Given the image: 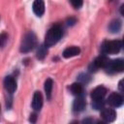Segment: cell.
Instances as JSON below:
<instances>
[{"label": "cell", "mask_w": 124, "mask_h": 124, "mask_svg": "<svg viewBox=\"0 0 124 124\" xmlns=\"http://www.w3.org/2000/svg\"><path fill=\"white\" fill-rule=\"evenodd\" d=\"M107 94V89L104 86H98L94 88L91 92V98L94 100H102Z\"/></svg>", "instance_id": "10"}, {"label": "cell", "mask_w": 124, "mask_h": 124, "mask_svg": "<svg viewBox=\"0 0 124 124\" xmlns=\"http://www.w3.org/2000/svg\"><path fill=\"white\" fill-rule=\"evenodd\" d=\"M70 91L72 92V94L76 95V96H80L83 92V87L82 84L79 82H75L70 86Z\"/></svg>", "instance_id": "14"}, {"label": "cell", "mask_w": 124, "mask_h": 124, "mask_svg": "<svg viewBox=\"0 0 124 124\" xmlns=\"http://www.w3.org/2000/svg\"><path fill=\"white\" fill-rule=\"evenodd\" d=\"M46 53H47L46 46L45 45H41V46H39L38 50H37V58L40 59V60H42V59H44V58L46 57Z\"/></svg>", "instance_id": "17"}, {"label": "cell", "mask_w": 124, "mask_h": 124, "mask_svg": "<svg viewBox=\"0 0 124 124\" xmlns=\"http://www.w3.org/2000/svg\"><path fill=\"white\" fill-rule=\"evenodd\" d=\"M108 29L111 33H117L120 31L121 29V21L119 19H114L112 20L109 25H108Z\"/></svg>", "instance_id": "15"}, {"label": "cell", "mask_w": 124, "mask_h": 124, "mask_svg": "<svg viewBox=\"0 0 124 124\" xmlns=\"http://www.w3.org/2000/svg\"><path fill=\"white\" fill-rule=\"evenodd\" d=\"M0 110H1V109H0Z\"/></svg>", "instance_id": "28"}, {"label": "cell", "mask_w": 124, "mask_h": 124, "mask_svg": "<svg viewBox=\"0 0 124 124\" xmlns=\"http://www.w3.org/2000/svg\"><path fill=\"white\" fill-rule=\"evenodd\" d=\"M4 87L10 94L14 93L16 89V82L15 78L11 76L6 77L4 79Z\"/></svg>", "instance_id": "8"}, {"label": "cell", "mask_w": 124, "mask_h": 124, "mask_svg": "<svg viewBox=\"0 0 124 124\" xmlns=\"http://www.w3.org/2000/svg\"><path fill=\"white\" fill-rule=\"evenodd\" d=\"M85 108V101L82 97H78L75 101H74V104H73V109L74 111L76 112H79V111H82Z\"/></svg>", "instance_id": "12"}, {"label": "cell", "mask_w": 124, "mask_h": 124, "mask_svg": "<svg viewBox=\"0 0 124 124\" xmlns=\"http://www.w3.org/2000/svg\"><path fill=\"white\" fill-rule=\"evenodd\" d=\"M122 47V42L119 40L105 42L102 45V52L104 54H112L120 51Z\"/></svg>", "instance_id": "3"}, {"label": "cell", "mask_w": 124, "mask_h": 124, "mask_svg": "<svg viewBox=\"0 0 124 124\" xmlns=\"http://www.w3.org/2000/svg\"><path fill=\"white\" fill-rule=\"evenodd\" d=\"M108 103L109 106L111 107H114V108H119L122 106L123 104V97L121 94L119 93H115V92H112L108 98Z\"/></svg>", "instance_id": "6"}, {"label": "cell", "mask_w": 124, "mask_h": 124, "mask_svg": "<svg viewBox=\"0 0 124 124\" xmlns=\"http://www.w3.org/2000/svg\"><path fill=\"white\" fill-rule=\"evenodd\" d=\"M7 40H8V35L6 33L0 34V47H3L6 45Z\"/></svg>", "instance_id": "20"}, {"label": "cell", "mask_w": 124, "mask_h": 124, "mask_svg": "<svg viewBox=\"0 0 124 124\" xmlns=\"http://www.w3.org/2000/svg\"><path fill=\"white\" fill-rule=\"evenodd\" d=\"M32 9H33V12L36 16H43V14L45 13V3H44V1H42V0L34 1L33 5H32Z\"/></svg>", "instance_id": "11"}, {"label": "cell", "mask_w": 124, "mask_h": 124, "mask_svg": "<svg viewBox=\"0 0 124 124\" xmlns=\"http://www.w3.org/2000/svg\"><path fill=\"white\" fill-rule=\"evenodd\" d=\"M71 4L73 5V7L75 8V9H79L81 6H82V1H80V0H75V1H71Z\"/></svg>", "instance_id": "21"}, {"label": "cell", "mask_w": 124, "mask_h": 124, "mask_svg": "<svg viewBox=\"0 0 124 124\" xmlns=\"http://www.w3.org/2000/svg\"><path fill=\"white\" fill-rule=\"evenodd\" d=\"M108 62H109V60H108V58L107 56L101 55V56L97 57V58L92 62V64L90 65V71H96V70L99 69V68H104V69H106V67L108 66Z\"/></svg>", "instance_id": "5"}, {"label": "cell", "mask_w": 124, "mask_h": 124, "mask_svg": "<svg viewBox=\"0 0 124 124\" xmlns=\"http://www.w3.org/2000/svg\"><path fill=\"white\" fill-rule=\"evenodd\" d=\"M76 22H77V19H76L75 17H70V18L67 19V23H68V25H74Z\"/></svg>", "instance_id": "24"}, {"label": "cell", "mask_w": 124, "mask_h": 124, "mask_svg": "<svg viewBox=\"0 0 124 124\" xmlns=\"http://www.w3.org/2000/svg\"><path fill=\"white\" fill-rule=\"evenodd\" d=\"M101 116L106 122H112L116 118V112L112 108H104L101 112Z\"/></svg>", "instance_id": "9"}, {"label": "cell", "mask_w": 124, "mask_h": 124, "mask_svg": "<svg viewBox=\"0 0 124 124\" xmlns=\"http://www.w3.org/2000/svg\"><path fill=\"white\" fill-rule=\"evenodd\" d=\"M36 43H37L36 35L33 32L26 33L21 41L20 51L21 52H29L30 50H32L34 48V46H36Z\"/></svg>", "instance_id": "2"}, {"label": "cell", "mask_w": 124, "mask_h": 124, "mask_svg": "<svg viewBox=\"0 0 124 124\" xmlns=\"http://www.w3.org/2000/svg\"><path fill=\"white\" fill-rule=\"evenodd\" d=\"M36 120H37V114L34 112V113H31L30 114V117H29V121L32 123V124H35L36 123Z\"/></svg>", "instance_id": "22"}, {"label": "cell", "mask_w": 124, "mask_h": 124, "mask_svg": "<svg viewBox=\"0 0 124 124\" xmlns=\"http://www.w3.org/2000/svg\"><path fill=\"white\" fill-rule=\"evenodd\" d=\"M62 37V29L59 25H53L46 33V39H45V46H51L53 45H55L60 38Z\"/></svg>", "instance_id": "1"}, {"label": "cell", "mask_w": 124, "mask_h": 124, "mask_svg": "<svg viewBox=\"0 0 124 124\" xmlns=\"http://www.w3.org/2000/svg\"><path fill=\"white\" fill-rule=\"evenodd\" d=\"M43 107V96L40 91H36L33 95V100H32V108L35 111H38L42 108Z\"/></svg>", "instance_id": "7"}, {"label": "cell", "mask_w": 124, "mask_h": 124, "mask_svg": "<svg viewBox=\"0 0 124 124\" xmlns=\"http://www.w3.org/2000/svg\"><path fill=\"white\" fill-rule=\"evenodd\" d=\"M119 89H120L121 92L123 91V89H122V80H120V82H119Z\"/></svg>", "instance_id": "25"}, {"label": "cell", "mask_w": 124, "mask_h": 124, "mask_svg": "<svg viewBox=\"0 0 124 124\" xmlns=\"http://www.w3.org/2000/svg\"><path fill=\"white\" fill-rule=\"evenodd\" d=\"M90 79V77L87 75V74H81L79 77H78V80H79V83H86L88 82Z\"/></svg>", "instance_id": "19"}, {"label": "cell", "mask_w": 124, "mask_h": 124, "mask_svg": "<svg viewBox=\"0 0 124 124\" xmlns=\"http://www.w3.org/2000/svg\"><path fill=\"white\" fill-rule=\"evenodd\" d=\"M104 106H105V101H104V99H102V100H94V101L92 102V107H93L95 109H101V108H104Z\"/></svg>", "instance_id": "18"}, {"label": "cell", "mask_w": 124, "mask_h": 124, "mask_svg": "<svg viewBox=\"0 0 124 124\" xmlns=\"http://www.w3.org/2000/svg\"><path fill=\"white\" fill-rule=\"evenodd\" d=\"M71 124H78V122H75V121H74V122H72Z\"/></svg>", "instance_id": "27"}, {"label": "cell", "mask_w": 124, "mask_h": 124, "mask_svg": "<svg viewBox=\"0 0 124 124\" xmlns=\"http://www.w3.org/2000/svg\"><path fill=\"white\" fill-rule=\"evenodd\" d=\"M52 85H53V81L51 78H46V80L45 81V92H46V98L49 100L51 97V91H52Z\"/></svg>", "instance_id": "16"}, {"label": "cell", "mask_w": 124, "mask_h": 124, "mask_svg": "<svg viewBox=\"0 0 124 124\" xmlns=\"http://www.w3.org/2000/svg\"><path fill=\"white\" fill-rule=\"evenodd\" d=\"M96 124H107L106 122H104V121H98Z\"/></svg>", "instance_id": "26"}, {"label": "cell", "mask_w": 124, "mask_h": 124, "mask_svg": "<svg viewBox=\"0 0 124 124\" xmlns=\"http://www.w3.org/2000/svg\"><path fill=\"white\" fill-rule=\"evenodd\" d=\"M79 52H80L79 47H78V46H69V47H67V48L63 51V57H65V58H70V57L78 55Z\"/></svg>", "instance_id": "13"}, {"label": "cell", "mask_w": 124, "mask_h": 124, "mask_svg": "<svg viewBox=\"0 0 124 124\" xmlns=\"http://www.w3.org/2000/svg\"><path fill=\"white\" fill-rule=\"evenodd\" d=\"M81 124H93V119L91 117H87V118L82 120Z\"/></svg>", "instance_id": "23"}, {"label": "cell", "mask_w": 124, "mask_h": 124, "mask_svg": "<svg viewBox=\"0 0 124 124\" xmlns=\"http://www.w3.org/2000/svg\"><path fill=\"white\" fill-rule=\"evenodd\" d=\"M106 70L109 73H120L124 70V62L122 59H114V60H109L108 66L106 67Z\"/></svg>", "instance_id": "4"}]
</instances>
